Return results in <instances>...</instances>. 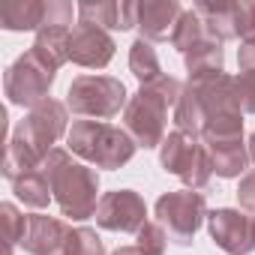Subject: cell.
Wrapping results in <instances>:
<instances>
[{"label":"cell","instance_id":"6da1fadb","mask_svg":"<svg viewBox=\"0 0 255 255\" xmlns=\"http://www.w3.org/2000/svg\"><path fill=\"white\" fill-rule=\"evenodd\" d=\"M66 123H69L66 102H57L48 96L45 102L30 108L9 135L6 156H3V177L15 183L21 174L42 168V162L54 150V144L63 135H69Z\"/></svg>","mask_w":255,"mask_h":255},{"label":"cell","instance_id":"7a4b0ae2","mask_svg":"<svg viewBox=\"0 0 255 255\" xmlns=\"http://www.w3.org/2000/svg\"><path fill=\"white\" fill-rule=\"evenodd\" d=\"M183 93V84L174 75H162L150 84H141L123 111V129L132 135V141L144 150L159 147L165 141V120L168 108L177 105Z\"/></svg>","mask_w":255,"mask_h":255},{"label":"cell","instance_id":"3957f363","mask_svg":"<svg viewBox=\"0 0 255 255\" xmlns=\"http://www.w3.org/2000/svg\"><path fill=\"white\" fill-rule=\"evenodd\" d=\"M42 171L51 183V195L60 207L63 216L69 219H90L96 216V204H99V174L96 168L75 162L69 156V150L54 147L45 162Z\"/></svg>","mask_w":255,"mask_h":255},{"label":"cell","instance_id":"277c9868","mask_svg":"<svg viewBox=\"0 0 255 255\" xmlns=\"http://www.w3.org/2000/svg\"><path fill=\"white\" fill-rule=\"evenodd\" d=\"M69 153L81 156L96 168L117 171L135 156V141L123 126H111L105 120H75L66 135Z\"/></svg>","mask_w":255,"mask_h":255},{"label":"cell","instance_id":"5b68a950","mask_svg":"<svg viewBox=\"0 0 255 255\" xmlns=\"http://www.w3.org/2000/svg\"><path fill=\"white\" fill-rule=\"evenodd\" d=\"M126 102H129L126 84L111 75H78L66 90V108L78 117L105 120L126 111Z\"/></svg>","mask_w":255,"mask_h":255},{"label":"cell","instance_id":"8992f818","mask_svg":"<svg viewBox=\"0 0 255 255\" xmlns=\"http://www.w3.org/2000/svg\"><path fill=\"white\" fill-rule=\"evenodd\" d=\"M159 165L180 177L186 183V189H204L213 177V165H210V156L204 150V144L198 138H189L183 132H168L165 141L159 144Z\"/></svg>","mask_w":255,"mask_h":255},{"label":"cell","instance_id":"52a82bcc","mask_svg":"<svg viewBox=\"0 0 255 255\" xmlns=\"http://www.w3.org/2000/svg\"><path fill=\"white\" fill-rule=\"evenodd\" d=\"M153 210H156V222L165 228V234L177 246H189L192 237L198 234L201 222L207 219V201L195 189L165 192V195H159Z\"/></svg>","mask_w":255,"mask_h":255},{"label":"cell","instance_id":"ba28073f","mask_svg":"<svg viewBox=\"0 0 255 255\" xmlns=\"http://www.w3.org/2000/svg\"><path fill=\"white\" fill-rule=\"evenodd\" d=\"M57 72L48 69L33 51H24L3 75V90L9 96L12 105H21V108H36L39 102L48 99V90L54 84Z\"/></svg>","mask_w":255,"mask_h":255},{"label":"cell","instance_id":"9c48e42d","mask_svg":"<svg viewBox=\"0 0 255 255\" xmlns=\"http://www.w3.org/2000/svg\"><path fill=\"white\" fill-rule=\"evenodd\" d=\"M147 204L132 189H114L105 192L96 204V225L105 231H123V234H138L147 225Z\"/></svg>","mask_w":255,"mask_h":255},{"label":"cell","instance_id":"30bf717a","mask_svg":"<svg viewBox=\"0 0 255 255\" xmlns=\"http://www.w3.org/2000/svg\"><path fill=\"white\" fill-rule=\"evenodd\" d=\"M207 231L225 255H249L255 249V222L243 210H234V207L210 210Z\"/></svg>","mask_w":255,"mask_h":255},{"label":"cell","instance_id":"8fae6325","mask_svg":"<svg viewBox=\"0 0 255 255\" xmlns=\"http://www.w3.org/2000/svg\"><path fill=\"white\" fill-rule=\"evenodd\" d=\"M186 84H192V90L198 93L201 108H204V120L219 117V114H243V102H240V90H237L234 75L213 72V75L186 78Z\"/></svg>","mask_w":255,"mask_h":255},{"label":"cell","instance_id":"7c38bea8","mask_svg":"<svg viewBox=\"0 0 255 255\" xmlns=\"http://www.w3.org/2000/svg\"><path fill=\"white\" fill-rule=\"evenodd\" d=\"M114 39L108 30L93 27V24H75L69 33V60L87 69H102L114 57Z\"/></svg>","mask_w":255,"mask_h":255},{"label":"cell","instance_id":"4fadbf2b","mask_svg":"<svg viewBox=\"0 0 255 255\" xmlns=\"http://www.w3.org/2000/svg\"><path fill=\"white\" fill-rule=\"evenodd\" d=\"M69 225L57 216L33 213L27 216V231H24V252L30 255H66V240H69Z\"/></svg>","mask_w":255,"mask_h":255},{"label":"cell","instance_id":"5bb4252c","mask_svg":"<svg viewBox=\"0 0 255 255\" xmlns=\"http://www.w3.org/2000/svg\"><path fill=\"white\" fill-rule=\"evenodd\" d=\"M78 9V18L81 24H93V27H102V30H132L138 27V3L132 0H81L75 6Z\"/></svg>","mask_w":255,"mask_h":255},{"label":"cell","instance_id":"9a60e30c","mask_svg":"<svg viewBox=\"0 0 255 255\" xmlns=\"http://www.w3.org/2000/svg\"><path fill=\"white\" fill-rule=\"evenodd\" d=\"M201 144L210 156L213 174L219 177H240L249 165V147L243 135H201Z\"/></svg>","mask_w":255,"mask_h":255},{"label":"cell","instance_id":"2e32d148","mask_svg":"<svg viewBox=\"0 0 255 255\" xmlns=\"http://www.w3.org/2000/svg\"><path fill=\"white\" fill-rule=\"evenodd\" d=\"M183 15V6L177 0H144L138 3V30L147 42L171 39L177 18Z\"/></svg>","mask_w":255,"mask_h":255},{"label":"cell","instance_id":"e0dca14e","mask_svg":"<svg viewBox=\"0 0 255 255\" xmlns=\"http://www.w3.org/2000/svg\"><path fill=\"white\" fill-rule=\"evenodd\" d=\"M69 33L72 27H63V24H42L36 30V39L30 45V51L48 66V69H60L66 60H69Z\"/></svg>","mask_w":255,"mask_h":255},{"label":"cell","instance_id":"ac0fdd59","mask_svg":"<svg viewBox=\"0 0 255 255\" xmlns=\"http://www.w3.org/2000/svg\"><path fill=\"white\" fill-rule=\"evenodd\" d=\"M42 18V0H0V27L3 30H39Z\"/></svg>","mask_w":255,"mask_h":255},{"label":"cell","instance_id":"d6986e66","mask_svg":"<svg viewBox=\"0 0 255 255\" xmlns=\"http://www.w3.org/2000/svg\"><path fill=\"white\" fill-rule=\"evenodd\" d=\"M183 63H186V72L189 78H198V75H213V72H225V51H222V42L216 39H201L192 51L183 54Z\"/></svg>","mask_w":255,"mask_h":255},{"label":"cell","instance_id":"ffe728a7","mask_svg":"<svg viewBox=\"0 0 255 255\" xmlns=\"http://www.w3.org/2000/svg\"><path fill=\"white\" fill-rule=\"evenodd\" d=\"M195 12L201 15L204 21V30L210 39L216 42H225V39H237L234 36V3H225V0H219V3H195Z\"/></svg>","mask_w":255,"mask_h":255},{"label":"cell","instance_id":"44dd1931","mask_svg":"<svg viewBox=\"0 0 255 255\" xmlns=\"http://www.w3.org/2000/svg\"><path fill=\"white\" fill-rule=\"evenodd\" d=\"M174 126H177V132H183L189 138H201L204 108H201V99L192 90V84H183V93H180V99L174 105Z\"/></svg>","mask_w":255,"mask_h":255},{"label":"cell","instance_id":"7402d4cb","mask_svg":"<svg viewBox=\"0 0 255 255\" xmlns=\"http://www.w3.org/2000/svg\"><path fill=\"white\" fill-rule=\"evenodd\" d=\"M12 192H15L18 201H24L27 207H48L51 198H54V195H51V183H48V177H45L42 168L21 174V177L12 183Z\"/></svg>","mask_w":255,"mask_h":255},{"label":"cell","instance_id":"603a6c76","mask_svg":"<svg viewBox=\"0 0 255 255\" xmlns=\"http://www.w3.org/2000/svg\"><path fill=\"white\" fill-rule=\"evenodd\" d=\"M129 69H132V75L141 84H150V81L162 78V66H159V57L153 51V42H147V39L138 36L129 45Z\"/></svg>","mask_w":255,"mask_h":255},{"label":"cell","instance_id":"cb8c5ba5","mask_svg":"<svg viewBox=\"0 0 255 255\" xmlns=\"http://www.w3.org/2000/svg\"><path fill=\"white\" fill-rule=\"evenodd\" d=\"M201 39H207V30H204L201 15L195 12V6H192V9H183V15H180L177 24H174V33H171V45H174L180 54H186V51H192Z\"/></svg>","mask_w":255,"mask_h":255},{"label":"cell","instance_id":"d4e9b609","mask_svg":"<svg viewBox=\"0 0 255 255\" xmlns=\"http://www.w3.org/2000/svg\"><path fill=\"white\" fill-rule=\"evenodd\" d=\"M0 231H3V255H12V249L24 240L27 231V216L12 201L0 204Z\"/></svg>","mask_w":255,"mask_h":255},{"label":"cell","instance_id":"484cf974","mask_svg":"<svg viewBox=\"0 0 255 255\" xmlns=\"http://www.w3.org/2000/svg\"><path fill=\"white\" fill-rule=\"evenodd\" d=\"M66 255H105V243H102V237L93 228L81 225V228H72L69 231Z\"/></svg>","mask_w":255,"mask_h":255},{"label":"cell","instance_id":"4316f807","mask_svg":"<svg viewBox=\"0 0 255 255\" xmlns=\"http://www.w3.org/2000/svg\"><path fill=\"white\" fill-rule=\"evenodd\" d=\"M234 36L243 42L255 39V0H234Z\"/></svg>","mask_w":255,"mask_h":255},{"label":"cell","instance_id":"83f0119b","mask_svg":"<svg viewBox=\"0 0 255 255\" xmlns=\"http://www.w3.org/2000/svg\"><path fill=\"white\" fill-rule=\"evenodd\" d=\"M165 243H168V234L159 222H147L141 231H138V249L144 255H165Z\"/></svg>","mask_w":255,"mask_h":255},{"label":"cell","instance_id":"f1b7e54d","mask_svg":"<svg viewBox=\"0 0 255 255\" xmlns=\"http://www.w3.org/2000/svg\"><path fill=\"white\" fill-rule=\"evenodd\" d=\"M237 204L243 213H252L255 216V171H246L240 177V186H237Z\"/></svg>","mask_w":255,"mask_h":255},{"label":"cell","instance_id":"f546056e","mask_svg":"<svg viewBox=\"0 0 255 255\" xmlns=\"http://www.w3.org/2000/svg\"><path fill=\"white\" fill-rule=\"evenodd\" d=\"M237 90L246 114H255V72H240L237 75Z\"/></svg>","mask_w":255,"mask_h":255},{"label":"cell","instance_id":"4dcf8cb0","mask_svg":"<svg viewBox=\"0 0 255 255\" xmlns=\"http://www.w3.org/2000/svg\"><path fill=\"white\" fill-rule=\"evenodd\" d=\"M237 66H240V72H255V39L252 42H240Z\"/></svg>","mask_w":255,"mask_h":255},{"label":"cell","instance_id":"1f68e13d","mask_svg":"<svg viewBox=\"0 0 255 255\" xmlns=\"http://www.w3.org/2000/svg\"><path fill=\"white\" fill-rule=\"evenodd\" d=\"M111 255H144L138 246H120V249H114Z\"/></svg>","mask_w":255,"mask_h":255},{"label":"cell","instance_id":"d6a6232c","mask_svg":"<svg viewBox=\"0 0 255 255\" xmlns=\"http://www.w3.org/2000/svg\"><path fill=\"white\" fill-rule=\"evenodd\" d=\"M246 147H249V162L255 165V132L249 135V144H246Z\"/></svg>","mask_w":255,"mask_h":255},{"label":"cell","instance_id":"836d02e7","mask_svg":"<svg viewBox=\"0 0 255 255\" xmlns=\"http://www.w3.org/2000/svg\"><path fill=\"white\" fill-rule=\"evenodd\" d=\"M252 222H255V216H252Z\"/></svg>","mask_w":255,"mask_h":255}]
</instances>
